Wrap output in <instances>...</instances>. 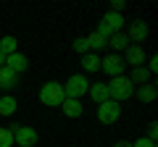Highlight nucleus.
Here are the masks:
<instances>
[{"instance_id": "obj_10", "label": "nucleus", "mask_w": 158, "mask_h": 147, "mask_svg": "<svg viewBox=\"0 0 158 147\" xmlns=\"http://www.w3.org/2000/svg\"><path fill=\"white\" fill-rule=\"evenodd\" d=\"M156 95H158V87L153 84V81H148V84L135 87V95H132V97H137V100H140L142 105H148V102H153V100H156Z\"/></svg>"}, {"instance_id": "obj_17", "label": "nucleus", "mask_w": 158, "mask_h": 147, "mask_svg": "<svg viewBox=\"0 0 158 147\" xmlns=\"http://www.w3.org/2000/svg\"><path fill=\"white\" fill-rule=\"evenodd\" d=\"M153 79V74L148 71L145 66H137V68H132V74H129V81L135 87H140V84H148V81Z\"/></svg>"}, {"instance_id": "obj_7", "label": "nucleus", "mask_w": 158, "mask_h": 147, "mask_svg": "<svg viewBox=\"0 0 158 147\" xmlns=\"http://www.w3.org/2000/svg\"><path fill=\"white\" fill-rule=\"evenodd\" d=\"M37 129H32V126H16L13 129V142H16L19 147H34L37 145Z\"/></svg>"}, {"instance_id": "obj_22", "label": "nucleus", "mask_w": 158, "mask_h": 147, "mask_svg": "<svg viewBox=\"0 0 158 147\" xmlns=\"http://www.w3.org/2000/svg\"><path fill=\"white\" fill-rule=\"evenodd\" d=\"M0 147H13V129L0 126Z\"/></svg>"}, {"instance_id": "obj_2", "label": "nucleus", "mask_w": 158, "mask_h": 147, "mask_svg": "<svg viewBox=\"0 0 158 147\" xmlns=\"http://www.w3.org/2000/svg\"><path fill=\"white\" fill-rule=\"evenodd\" d=\"M124 29V13H113V11H106L100 16V21H98V29L95 32L100 34V37H113L116 32H121Z\"/></svg>"}, {"instance_id": "obj_20", "label": "nucleus", "mask_w": 158, "mask_h": 147, "mask_svg": "<svg viewBox=\"0 0 158 147\" xmlns=\"http://www.w3.org/2000/svg\"><path fill=\"white\" fill-rule=\"evenodd\" d=\"M87 42H90V53H98V50H103V47H108V40L100 37L98 32H92L90 37H87Z\"/></svg>"}, {"instance_id": "obj_13", "label": "nucleus", "mask_w": 158, "mask_h": 147, "mask_svg": "<svg viewBox=\"0 0 158 147\" xmlns=\"http://www.w3.org/2000/svg\"><path fill=\"white\" fill-rule=\"evenodd\" d=\"M87 95H90L92 100H95V105H100V102L111 100V97H108V84H106V81H98V84H90Z\"/></svg>"}, {"instance_id": "obj_24", "label": "nucleus", "mask_w": 158, "mask_h": 147, "mask_svg": "<svg viewBox=\"0 0 158 147\" xmlns=\"http://www.w3.org/2000/svg\"><path fill=\"white\" fill-rule=\"evenodd\" d=\"M145 63H148L145 68H148L150 74H156V71H158V58H156V55H148V61H145Z\"/></svg>"}, {"instance_id": "obj_6", "label": "nucleus", "mask_w": 158, "mask_h": 147, "mask_svg": "<svg viewBox=\"0 0 158 147\" xmlns=\"http://www.w3.org/2000/svg\"><path fill=\"white\" fill-rule=\"evenodd\" d=\"M124 68H127L124 58L116 55V53H111V55L100 58V71H103V74H108L111 79H113V76H124Z\"/></svg>"}, {"instance_id": "obj_23", "label": "nucleus", "mask_w": 158, "mask_h": 147, "mask_svg": "<svg viewBox=\"0 0 158 147\" xmlns=\"http://www.w3.org/2000/svg\"><path fill=\"white\" fill-rule=\"evenodd\" d=\"M132 147H156V142H153V139H148V137H140V139H135V142H132Z\"/></svg>"}, {"instance_id": "obj_1", "label": "nucleus", "mask_w": 158, "mask_h": 147, "mask_svg": "<svg viewBox=\"0 0 158 147\" xmlns=\"http://www.w3.org/2000/svg\"><path fill=\"white\" fill-rule=\"evenodd\" d=\"M106 84H108V97L113 102H124V100H129L135 95V84L129 81V76H113Z\"/></svg>"}, {"instance_id": "obj_14", "label": "nucleus", "mask_w": 158, "mask_h": 147, "mask_svg": "<svg viewBox=\"0 0 158 147\" xmlns=\"http://www.w3.org/2000/svg\"><path fill=\"white\" fill-rule=\"evenodd\" d=\"M108 47H111L116 55H121V53L129 47V40H127V34H124V32H116L113 37H108Z\"/></svg>"}, {"instance_id": "obj_11", "label": "nucleus", "mask_w": 158, "mask_h": 147, "mask_svg": "<svg viewBox=\"0 0 158 147\" xmlns=\"http://www.w3.org/2000/svg\"><path fill=\"white\" fill-rule=\"evenodd\" d=\"M6 68H11L13 74H24L29 68V58L24 55V53H11V55L6 58Z\"/></svg>"}, {"instance_id": "obj_25", "label": "nucleus", "mask_w": 158, "mask_h": 147, "mask_svg": "<svg viewBox=\"0 0 158 147\" xmlns=\"http://www.w3.org/2000/svg\"><path fill=\"white\" fill-rule=\"evenodd\" d=\"M156 126H158L156 121H150V124H148V134H145L148 139H153V142H156V134H158V129H156Z\"/></svg>"}, {"instance_id": "obj_12", "label": "nucleus", "mask_w": 158, "mask_h": 147, "mask_svg": "<svg viewBox=\"0 0 158 147\" xmlns=\"http://www.w3.org/2000/svg\"><path fill=\"white\" fill-rule=\"evenodd\" d=\"M16 84H19V74H13L11 68H6V66H0V89L11 92Z\"/></svg>"}, {"instance_id": "obj_5", "label": "nucleus", "mask_w": 158, "mask_h": 147, "mask_svg": "<svg viewBox=\"0 0 158 147\" xmlns=\"http://www.w3.org/2000/svg\"><path fill=\"white\" fill-rule=\"evenodd\" d=\"M121 118V102H113V100H106L98 105V121L106 126L116 124V121Z\"/></svg>"}, {"instance_id": "obj_3", "label": "nucleus", "mask_w": 158, "mask_h": 147, "mask_svg": "<svg viewBox=\"0 0 158 147\" xmlns=\"http://www.w3.org/2000/svg\"><path fill=\"white\" fill-rule=\"evenodd\" d=\"M92 81H87V76H82V74H74V76H69L66 84H63V97L66 100H82V97L87 95V89H90Z\"/></svg>"}, {"instance_id": "obj_4", "label": "nucleus", "mask_w": 158, "mask_h": 147, "mask_svg": "<svg viewBox=\"0 0 158 147\" xmlns=\"http://www.w3.org/2000/svg\"><path fill=\"white\" fill-rule=\"evenodd\" d=\"M66 100L63 97V84L58 81H45V84L40 87V102L48 108H61V102Z\"/></svg>"}, {"instance_id": "obj_19", "label": "nucleus", "mask_w": 158, "mask_h": 147, "mask_svg": "<svg viewBox=\"0 0 158 147\" xmlns=\"http://www.w3.org/2000/svg\"><path fill=\"white\" fill-rule=\"evenodd\" d=\"M0 53H3V55L19 53V40L13 37V34H6V37H0Z\"/></svg>"}, {"instance_id": "obj_18", "label": "nucleus", "mask_w": 158, "mask_h": 147, "mask_svg": "<svg viewBox=\"0 0 158 147\" xmlns=\"http://www.w3.org/2000/svg\"><path fill=\"white\" fill-rule=\"evenodd\" d=\"M79 58H82V68L87 74L100 71V53H85V55H79Z\"/></svg>"}, {"instance_id": "obj_9", "label": "nucleus", "mask_w": 158, "mask_h": 147, "mask_svg": "<svg viewBox=\"0 0 158 147\" xmlns=\"http://www.w3.org/2000/svg\"><path fill=\"white\" fill-rule=\"evenodd\" d=\"M145 61H148V53L142 50V45H129L124 50V63L127 66L137 68V66H145Z\"/></svg>"}, {"instance_id": "obj_15", "label": "nucleus", "mask_w": 158, "mask_h": 147, "mask_svg": "<svg viewBox=\"0 0 158 147\" xmlns=\"http://www.w3.org/2000/svg\"><path fill=\"white\" fill-rule=\"evenodd\" d=\"M61 110L69 116V118H79V116L85 113V105H82V100H63Z\"/></svg>"}, {"instance_id": "obj_16", "label": "nucleus", "mask_w": 158, "mask_h": 147, "mask_svg": "<svg viewBox=\"0 0 158 147\" xmlns=\"http://www.w3.org/2000/svg\"><path fill=\"white\" fill-rule=\"evenodd\" d=\"M16 108H19L16 97H13V95H3V97H0V118L13 116V113H16Z\"/></svg>"}, {"instance_id": "obj_27", "label": "nucleus", "mask_w": 158, "mask_h": 147, "mask_svg": "<svg viewBox=\"0 0 158 147\" xmlns=\"http://www.w3.org/2000/svg\"><path fill=\"white\" fill-rule=\"evenodd\" d=\"M6 58H8V55H3V53H0V66H6Z\"/></svg>"}, {"instance_id": "obj_26", "label": "nucleus", "mask_w": 158, "mask_h": 147, "mask_svg": "<svg viewBox=\"0 0 158 147\" xmlns=\"http://www.w3.org/2000/svg\"><path fill=\"white\" fill-rule=\"evenodd\" d=\"M113 147H132V142H127V139H121V142H116Z\"/></svg>"}, {"instance_id": "obj_21", "label": "nucleus", "mask_w": 158, "mask_h": 147, "mask_svg": "<svg viewBox=\"0 0 158 147\" xmlns=\"http://www.w3.org/2000/svg\"><path fill=\"white\" fill-rule=\"evenodd\" d=\"M71 50H74V53H79V55L90 53V42H87V37H77V40L71 42Z\"/></svg>"}, {"instance_id": "obj_8", "label": "nucleus", "mask_w": 158, "mask_h": 147, "mask_svg": "<svg viewBox=\"0 0 158 147\" xmlns=\"http://www.w3.org/2000/svg\"><path fill=\"white\" fill-rule=\"evenodd\" d=\"M148 32H150V29H148V21L137 18V21L129 24V29H127L124 34H127V40H129V45H140V42L148 37Z\"/></svg>"}]
</instances>
